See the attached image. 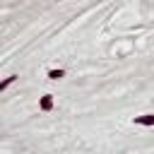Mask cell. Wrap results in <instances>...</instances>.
<instances>
[{
	"instance_id": "obj_2",
	"label": "cell",
	"mask_w": 154,
	"mask_h": 154,
	"mask_svg": "<svg viewBox=\"0 0 154 154\" xmlns=\"http://www.w3.org/2000/svg\"><path fill=\"white\" fill-rule=\"evenodd\" d=\"M51 108H53V96L51 94L41 96V111H51Z\"/></svg>"
},
{
	"instance_id": "obj_3",
	"label": "cell",
	"mask_w": 154,
	"mask_h": 154,
	"mask_svg": "<svg viewBox=\"0 0 154 154\" xmlns=\"http://www.w3.org/2000/svg\"><path fill=\"white\" fill-rule=\"evenodd\" d=\"M14 79H17L14 75H12V77H7V79H2V82H0V91H2V89H7V87H10L12 82H14Z\"/></svg>"
},
{
	"instance_id": "obj_4",
	"label": "cell",
	"mask_w": 154,
	"mask_h": 154,
	"mask_svg": "<svg viewBox=\"0 0 154 154\" xmlns=\"http://www.w3.org/2000/svg\"><path fill=\"white\" fill-rule=\"evenodd\" d=\"M63 75H65L63 70H51V72H48V77H51V79H60Z\"/></svg>"
},
{
	"instance_id": "obj_1",
	"label": "cell",
	"mask_w": 154,
	"mask_h": 154,
	"mask_svg": "<svg viewBox=\"0 0 154 154\" xmlns=\"http://www.w3.org/2000/svg\"><path fill=\"white\" fill-rule=\"evenodd\" d=\"M135 125H154V116H152V113L135 116Z\"/></svg>"
}]
</instances>
